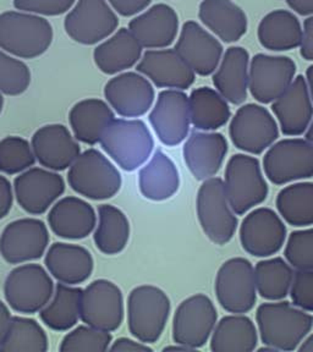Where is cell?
<instances>
[{"label":"cell","mask_w":313,"mask_h":352,"mask_svg":"<svg viewBox=\"0 0 313 352\" xmlns=\"http://www.w3.org/2000/svg\"><path fill=\"white\" fill-rule=\"evenodd\" d=\"M256 320L264 345L277 351L297 350L313 328V316L283 301L261 305Z\"/></svg>","instance_id":"cell-1"},{"label":"cell","mask_w":313,"mask_h":352,"mask_svg":"<svg viewBox=\"0 0 313 352\" xmlns=\"http://www.w3.org/2000/svg\"><path fill=\"white\" fill-rule=\"evenodd\" d=\"M53 41L50 22L36 14L8 11L0 15V48L22 59L43 54Z\"/></svg>","instance_id":"cell-2"},{"label":"cell","mask_w":313,"mask_h":352,"mask_svg":"<svg viewBox=\"0 0 313 352\" xmlns=\"http://www.w3.org/2000/svg\"><path fill=\"white\" fill-rule=\"evenodd\" d=\"M100 146L121 169L136 170L153 151L154 141L142 120L114 119L105 129Z\"/></svg>","instance_id":"cell-3"},{"label":"cell","mask_w":313,"mask_h":352,"mask_svg":"<svg viewBox=\"0 0 313 352\" xmlns=\"http://www.w3.org/2000/svg\"><path fill=\"white\" fill-rule=\"evenodd\" d=\"M171 309V300L160 287H135L127 298V323L132 336L144 344L157 342L166 327Z\"/></svg>","instance_id":"cell-4"},{"label":"cell","mask_w":313,"mask_h":352,"mask_svg":"<svg viewBox=\"0 0 313 352\" xmlns=\"http://www.w3.org/2000/svg\"><path fill=\"white\" fill-rule=\"evenodd\" d=\"M67 182L75 192L94 201L114 197L122 182L114 164L94 148L77 157L67 173Z\"/></svg>","instance_id":"cell-5"},{"label":"cell","mask_w":313,"mask_h":352,"mask_svg":"<svg viewBox=\"0 0 313 352\" xmlns=\"http://www.w3.org/2000/svg\"><path fill=\"white\" fill-rule=\"evenodd\" d=\"M226 196L237 215L263 204L270 188L264 180L259 160L248 154L233 155L226 168Z\"/></svg>","instance_id":"cell-6"},{"label":"cell","mask_w":313,"mask_h":352,"mask_svg":"<svg viewBox=\"0 0 313 352\" xmlns=\"http://www.w3.org/2000/svg\"><path fill=\"white\" fill-rule=\"evenodd\" d=\"M197 217L206 236L223 246L235 235L237 218L226 196L224 182L220 177L204 180L197 193Z\"/></svg>","instance_id":"cell-7"},{"label":"cell","mask_w":313,"mask_h":352,"mask_svg":"<svg viewBox=\"0 0 313 352\" xmlns=\"http://www.w3.org/2000/svg\"><path fill=\"white\" fill-rule=\"evenodd\" d=\"M54 294V283L39 264H23L11 270L4 284V296L19 314L39 312Z\"/></svg>","instance_id":"cell-8"},{"label":"cell","mask_w":313,"mask_h":352,"mask_svg":"<svg viewBox=\"0 0 313 352\" xmlns=\"http://www.w3.org/2000/svg\"><path fill=\"white\" fill-rule=\"evenodd\" d=\"M215 290L220 306L229 314L250 312L257 301L252 263L242 257L228 259L217 273Z\"/></svg>","instance_id":"cell-9"},{"label":"cell","mask_w":313,"mask_h":352,"mask_svg":"<svg viewBox=\"0 0 313 352\" xmlns=\"http://www.w3.org/2000/svg\"><path fill=\"white\" fill-rule=\"evenodd\" d=\"M263 168L274 185L310 179L313 176V146L303 138H285L273 143L264 154Z\"/></svg>","instance_id":"cell-10"},{"label":"cell","mask_w":313,"mask_h":352,"mask_svg":"<svg viewBox=\"0 0 313 352\" xmlns=\"http://www.w3.org/2000/svg\"><path fill=\"white\" fill-rule=\"evenodd\" d=\"M231 142L246 153H263L279 138V127L270 110L259 104L242 105L231 119Z\"/></svg>","instance_id":"cell-11"},{"label":"cell","mask_w":313,"mask_h":352,"mask_svg":"<svg viewBox=\"0 0 313 352\" xmlns=\"http://www.w3.org/2000/svg\"><path fill=\"white\" fill-rule=\"evenodd\" d=\"M218 314L207 295L196 294L184 300L173 319V340L193 350L204 346L212 336Z\"/></svg>","instance_id":"cell-12"},{"label":"cell","mask_w":313,"mask_h":352,"mask_svg":"<svg viewBox=\"0 0 313 352\" xmlns=\"http://www.w3.org/2000/svg\"><path fill=\"white\" fill-rule=\"evenodd\" d=\"M296 64L288 56L256 54L250 63L248 89L259 103L270 104L292 85Z\"/></svg>","instance_id":"cell-13"},{"label":"cell","mask_w":313,"mask_h":352,"mask_svg":"<svg viewBox=\"0 0 313 352\" xmlns=\"http://www.w3.org/2000/svg\"><path fill=\"white\" fill-rule=\"evenodd\" d=\"M81 319L87 325L116 331L124 320V296L120 287L105 279L94 280L83 290Z\"/></svg>","instance_id":"cell-14"},{"label":"cell","mask_w":313,"mask_h":352,"mask_svg":"<svg viewBox=\"0 0 313 352\" xmlns=\"http://www.w3.org/2000/svg\"><path fill=\"white\" fill-rule=\"evenodd\" d=\"M50 232L42 220L23 218L6 226L0 236V254L8 263L20 264L43 256Z\"/></svg>","instance_id":"cell-15"},{"label":"cell","mask_w":313,"mask_h":352,"mask_svg":"<svg viewBox=\"0 0 313 352\" xmlns=\"http://www.w3.org/2000/svg\"><path fill=\"white\" fill-rule=\"evenodd\" d=\"M286 240V226L273 209H255L242 220L240 242L253 257H270L279 252Z\"/></svg>","instance_id":"cell-16"},{"label":"cell","mask_w":313,"mask_h":352,"mask_svg":"<svg viewBox=\"0 0 313 352\" xmlns=\"http://www.w3.org/2000/svg\"><path fill=\"white\" fill-rule=\"evenodd\" d=\"M149 118L160 142L168 147L180 144L191 125L188 97L182 89L162 91Z\"/></svg>","instance_id":"cell-17"},{"label":"cell","mask_w":313,"mask_h":352,"mask_svg":"<svg viewBox=\"0 0 313 352\" xmlns=\"http://www.w3.org/2000/svg\"><path fill=\"white\" fill-rule=\"evenodd\" d=\"M118 16L105 0H78L65 19V31L81 44H96L118 28Z\"/></svg>","instance_id":"cell-18"},{"label":"cell","mask_w":313,"mask_h":352,"mask_svg":"<svg viewBox=\"0 0 313 352\" xmlns=\"http://www.w3.org/2000/svg\"><path fill=\"white\" fill-rule=\"evenodd\" d=\"M17 204L33 215L43 214L65 191V182L59 174L42 168H32L17 176L14 182Z\"/></svg>","instance_id":"cell-19"},{"label":"cell","mask_w":313,"mask_h":352,"mask_svg":"<svg viewBox=\"0 0 313 352\" xmlns=\"http://www.w3.org/2000/svg\"><path fill=\"white\" fill-rule=\"evenodd\" d=\"M175 50L199 76L215 74L224 54L219 41L196 21L184 23Z\"/></svg>","instance_id":"cell-20"},{"label":"cell","mask_w":313,"mask_h":352,"mask_svg":"<svg viewBox=\"0 0 313 352\" xmlns=\"http://www.w3.org/2000/svg\"><path fill=\"white\" fill-rule=\"evenodd\" d=\"M105 99L124 118H138L151 109L154 88L146 77L136 72H124L105 85Z\"/></svg>","instance_id":"cell-21"},{"label":"cell","mask_w":313,"mask_h":352,"mask_svg":"<svg viewBox=\"0 0 313 352\" xmlns=\"http://www.w3.org/2000/svg\"><path fill=\"white\" fill-rule=\"evenodd\" d=\"M31 146L39 164L50 170H65L81 154L72 132L59 124L45 125L34 132Z\"/></svg>","instance_id":"cell-22"},{"label":"cell","mask_w":313,"mask_h":352,"mask_svg":"<svg viewBox=\"0 0 313 352\" xmlns=\"http://www.w3.org/2000/svg\"><path fill=\"white\" fill-rule=\"evenodd\" d=\"M226 153V138L218 132L193 131L182 148V155L188 170L195 179L201 182L218 174Z\"/></svg>","instance_id":"cell-23"},{"label":"cell","mask_w":313,"mask_h":352,"mask_svg":"<svg viewBox=\"0 0 313 352\" xmlns=\"http://www.w3.org/2000/svg\"><path fill=\"white\" fill-rule=\"evenodd\" d=\"M138 72L160 88L187 89L193 86L196 74L175 50H151L143 54Z\"/></svg>","instance_id":"cell-24"},{"label":"cell","mask_w":313,"mask_h":352,"mask_svg":"<svg viewBox=\"0 0 313 352\" xmlns=\"http://www.w3.org/2000/svg\"><path fill=\"white\" fill-rule=\"evenodd\" d=\"M272 110L285 136H301L313 119V102L303 75L294 78L281 97L272 103Z\"/></svg>","instance_id":"cell-25"},{"label":"cell","mask_w":313,"mask_h":352,"mask_svg":"<svg viewBox=\"0 0 313 352\" xmlns=\"http://www.w3.org/2000/svg\"><path fill=\"white\" fill-rule=\"evenodd\" d=\"M129 30L142 48L163 50L176 38L179 17L171 6L157 4L131 20Z\"/></svg>","instance_id":"cell-26"},{"label":"cell","mask_w":313,"mask_h":352,"mask_svg":"<svg viewBox=\"0 0 313 352\" xmlns=\"http://www.w3.org/2000/svg\"><path fill=\"white\" fill-rule=\"evenodd\" d=\"M50 229L63 239L81 240L96 228L94 207L81 198L65 197L52 207L48 214Z\"/></svg>","instance_id":"cell-27"},{"label":"cell","mask_w":313,"mask_h":352,"mask_svg":"<svg viewBox=\"0 0 313 352\" xmlns=\"http://www.w3.org/2000/svg\"><path fill=\"white\" fill-rule=\"evenodd\" d=\"M45 267L56 280L67 285L83 284L94 272V257L88 250L74 245L56 242L45 254Z\"/></svg>","instance_id":"cell-28"},{"label":"cell","mask_w":313,"mask_h":352,"mask_svg":"<svg viewBox=\"0 0 313 352\" xmlns=\"http://www.w3.org/2000/svg\"><path fill=\"white\" fill-rule=\"evenodd\" d=\"M250 55L242 47L226 50L219 66L213 74V83L231 104H242L248 98Z\"/></svg>","instance_id":"cell-29"},{"label":"cell","mask_w":313,"mask_h":352,"mask_svg":"<svg viewBox=\"0 0 313 352\" xmlns=\"http://www.w3.org/2000/svg\"><path fill=\"white\" fill-rule=\"evenodd\" d=\"M198 15L204 26L226 43H234L248 32V17L231 0H202Z\"/></svg>","instance_id":"cell-30"},{"label":"cell","mask_w":313,"mask_h":352,"mask_svg":"<svg viewBox=\"0 0 313 352\" xmlns=\"http://www.w3.org/2000/svg\"><path fill=\"white\" fill-rule=\"evenodd\" d=\"M138 186L142 196L151 201L173 197L180 186V176L174 162L162 151H157L149 164L138 174Z\"/></svg>","instance_id":"cell-31"},{"label":"cell","mask_w":313,"mask_h":352,"mask_svg":"<svg viewBox=\"0 0 313 352\" xmlns=\"http://www.w3.org/2000/svg\"><path fill=\"white\" fill-rule=\"evenodd\" d=\"M142 45L130 30L121 28L94 50V61L99 70L108 75L124 72L138 64Z\"/></svg>","instance_id":"cell-32"},{"label":"cell","mask_w":313,"mask_h":352,"mask_svg":"<svg viewBox=\"0 0 313 352\" xmlns=\"http://www.w3.org/2000/svg\"><path fill=\"white\" fill-rule=\"evenodd\" d=\"M303 30L292 12L274 10L259 22V39L261 45L272 52H286L301 45Z\"/></svg>","instance_id":"cell-33"},{"label":"cell","mask_w":313,"mask_h":352,"mask_svg":"<svg viewBox=\"0 0 313 352\" xmlns=\"http://www.w3.org/2000/svg\"><path fill=\"white\" fill-rule=\"evenodd\" d=\"M259 344L256 325L244 314H230L217 322L211 336L215 352H251Z\"/></svg>","instance_id":"cell-34"},{"label":"cell","mask_w":313,"mask_h":352,"mask_svg":"<svg viewBox=\"0 0 313 352\" xmlns=\"http://www.w3.org/2000/svg\"><path fill=\"white\" fill-rule=\"evenodd\" d=\"M114 113L100 99H85L72 107L69 114L74 136L86 144H97L105 129L114 120Z\"/></svg>","instance_id":"cell-35"},{"label":"cell","mask_w":313,"mask_h":352,"mask_svg":"<svg viewBox=\"0 0 313 352\" xmlns=\"http://www.w3.org/2000/svg\"><path fill=\"white\" fill-rule=\"evenodd\" d=\"M83 292L81 287L59 283L50 302L39 311L44 324L55 331L72 329L81 318Z\"/></svg>","instance_id":"cell-36"},{"label":"cell","mask_w":313,"mask_h":352,"mask_svg":"<svg viewBox=\"0 0 313 352\" xmlns=\"http://www.w3.org/2000/svg\"><path fill=\"white\" fill-rule=\"evenodd\" d=\"M188 107L191 124L202 131H215L231 118L228 100L213 88L193 89L188 97Z\"/></svg>","instance_id":"cell-37"},{"label":"cell","mask_w":313,"mask_h":352,"mask_svg":"<svg viewBox=\"0 0 313 352\" xmlns=\"http://www.w3.org/2000/svg\"><path fill=\"white\" fill-rule=\"evenodd\" d=\"M94 237L96 246L105 254L113 256L124 251L130 237V224L127 215L111 204H100L98 226Z\"/></svg>","instance_id":"cell-38"},{"label":"cell","mask_w":313,"mask_h":352,"mask_svg":"<svg viewBox=\"0 0 313 352\" xmlns=\"http://www.w3.org/2000/svg\"><path fill=\"white\" fill-rule=\"evenodd\" d=\"M257 294L270 301H281L290 294L294 270L281 257L259 261L255 267Z\"/></svg>","instance_id":"cell-39"},{"label":"cell","mask_w":313,"mask_h":352,"mask_svg":"<svg viewBox=\"0 0 313 352\" xmlns=\"http://www.w3.org/2000/svg\"><path fill=\"white\" fill-rule=\"evenodd\" d=\"M277 208L290 226H313V182H297L284 187L278 193Z\"/></svg>","instance_id":"cell-40"},{"label":"cell","mask_w":313,"mask_h":352,"mask_svg":"<svg viewBox=\"0 0 313 352\" xmlns=\"http://www.w3.org/2000/svg\"><path fill=\"white\" fill-rule=\"evenodd\" d=\"M48 347V338L39 323L34 319L15 316L11 317L0 352H45Z\"/></svg>","instance_id":"cell-41"},{"label":"cell","mask_w":313,"mask_h":352,"mask_svg":"<svg viewBox=\"0 0 313 352\" xmlns=\"http://www.w3.org/2000/svg\"><path fill=\"white\" fill-rule=\"evenodd\" d=\"M32 146L25 138L9 136L0 141V173L15 175L36 163Z\"/></svg>","instance_id":"cell-42"},{"label":"cell","mask_w":313,"mask_h":352,"mask_svg":"<svg viewBox=\"0 0 313 352\" xmlns=\"http://www.w3.org/2000/svg\"><path fill=\"white\" fill-rule=\"evenodd\" d=\"M113 336L110 331L91 325H80L61 341V352H105L109 350Z\"/></svg>","instance_id":"cell-43"},{"label":"cell","mask_w":313,"mask_h":352,"mask_svg":"<svg viewBox=\"0 0 313 352\" xmlns=\"http://www.w3.org/2000/svg\"><path fill=\"white\" fill-rule=\"evenodd\" d=\"M31 83L28 65L0 50V92L8 96L23 94Z\"/></svg>","instance_id":"cell-44"},{"label":"cell","mask_w":313,"mask_h":352,"mask_svg":"<svg viewBox=\"0 0 313 352\" xmlns=\"http://www.w3.org/2000/svg\"><path fill=\"white\" fill-rule=\"evenodd\" d=\"M284 256L288 263L297 270H313V228L292 232Z\"/></svg>","instance_id":"cell-45"},{"label":"cell","mask_w":313,"mask_h":352,"mask_svg":"<svg viewBox=\"0 0 313 352\" xmlns=\"http://www.w3.org/2000/svg\"><path fill=\"white\" fill-rule=\"evenodd\" d=\"M290 296L296 307L313 312V270H297L294 273Z\"/></svg>","instance_id":"cell-46"},{"label":"cell","mask_w":313,"mask_h":352,"mask_svg":"<svg viewBox=\"0 0 313 352\" xmlns=\"http://www.w3.org/2000/svg\"><path fill=\"white\" fill-rule=\"evenodd\" d=\"M74 4L75 0H14L17 10L45 16L61 15Z\"/></svg>","instance_id":"cell-47"},{"label":"cell","mask_w":313,"mask_h":352,"mask_svg":"<svg viewBox=\"0 0 313 352\" xmlns=\"http://www.w3.org/2000/svg\"><path fill=\"white\" fill-rule=\"evenodd\" d=\"M110 6L114 8L122 16H132L144 10L152 0H108Z\"/></svg>","instance_id":"cell-48"},{"label":"cell","mask_w":313,"mask_h":352,"mask_svg":"<svg viewBox=\"0 0 313 352\" xmlns=\"http://www.w3.org/2000/svg\"><path fill=\"white\" fill-rule=\"evenodd\" d=\"M300 48V54L303 59L313 61V15L303 22V42Z\"/></svg>","instance_id":"cell-49"},{"label":"cell","mask_w":313,"mask_h":352,"mask_svg":"<svg viewBox=\"0 0 313 352\" xmlns=\"http://www.w3.org/2000/svg\"><path fill=\"white\" fill-rule=\"evenodd\" d=\"M12 187L6 176L0 175V219L9 214L12 207Z\"/></svg>","instance_id":"cell-50"},{"label":"cell","mask_w":313,"mask_h":352,"mask_svg":"<svg viewBox=\"0 0 313 352\" xmlns=\"http://www.w3.org/2000/svg\"><path fill=\"white\" fill-rule=\"evenodd\" d=\"M110 351L113 352H138V351H152V349L144 344L142 341H135L127 338H119L114 342H111V346L109 347Z\"/></svg>","instance_id":"cell-51"},{"label":"cell","mask_w":313,"mask_h":352,"mask_svg":"<svg viewBox=\"0 0 313 352\" xmlns=\"http://www.w3.org/2000/svg\"><path fill=\"white\" fill-rule=\"evenodd\" d=\"M286 4L299 15H313V0H286Z\"/></svg>","instance_id":"cell-52"},{"label":"cell","mask_w":313,"mask_h":352,"mask_svg":"<svg viewBox=\"0 0 313 352\" xmlns=\"http://www.w3.org/2000/svg\"><path fill=\"white\" fill-rule=\"evenodd\" d=\"M11 314L6 303L0 301V346L6 339V333L10 325Z\"/></svg>","instance_id":"cell-53"},{"label":"cell","mask_w":313,"mask_h":352,"mask_svg":"<svg viewBox=\"0 0 313 352\" xmlns=\"http://www.w3.org/2000/svg\"><path fill=\"white\" fill-rule=\"evenodd\" d=\"M297 350L301 352H313V334L306 338V339H303V342L300 344V346L297 347Z\"/></svg>","instance_id":"cell-54"},{"label":"cell","mask_w":313,"mask_h":352,"mask_svg":"<svg viewBox=\"0 0 313 352\" xmlns=\"http://www.w3.org/2000/svg\"><path fill=\"white\" fill-rule=\"evenodd\" d=\"M306 82H307L308 91L313 102V65L310 66L306 72Z\"/></svg>","instance_id":"cell-55"},{"label":"cell","mask_w":313,"mask_h":352,"mask_svg":"<svg viewBox=\"0 0 313 352\" xmlns=\"http://www.w3.org/2000/svg\"><path fill=\"white\" fill-rule=\"evenodd\" d=\"M164 351H193V349L190 347L184 346L180 344H176V346H166L164 349Z\"/></svg>","instance_id":"cell-56"},{"label":"cell","mask_w":313,"mask_h":352,"mask_svg":"<svg viewBox=\"0 0 313 352\" xmlns=\"http://www.w3.org/2000/svg\"><path fill=\"white\" fill-rule=\"evenodd\" d=\"M306 140L313 146V119L311 124H310V126H308L307 131H306Z\"/></svg>","instance_id":"cell-57"},{"label":"cell","mask_w":313,"mask_h":352,"mask_svg":"<svg viewBox=\"0 0 313 352\" xmlns=\"http://www.w3.org/2000/svg\"><path fill=\"white\" fill-rule=\"evenodd\" d=\"M3 105H4V98H3L1 92H0V113H1V110H3Z\"/></svg>","instance_id":"cell-58"}]
</instances>
